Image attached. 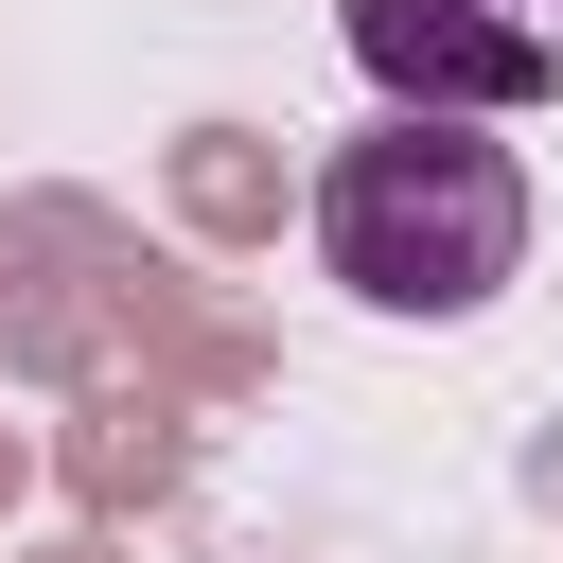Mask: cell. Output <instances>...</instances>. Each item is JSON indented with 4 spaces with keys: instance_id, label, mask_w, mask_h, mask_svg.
<instances>
[{
    "instance_id": "obj_3",
    "label": "cell",
    "mask_w": 563,
    "mask_h": 563,
    "mask_svg": "<svg viewBox=\"0 0 563 563\" xmlns=\"http://www.w3.org/2000/svg\"><path fill=\"white\" fill-rule=\"evenodd\" d=\"M528 18H545V35H563V0H528Z\"/></svg>"
},
{
    "instance_id": "obj_1",
    "label": "cell",
    "mask_w": 563,
    "mask_h": 563,
    "mask_svg": "<svg viewBox=\"0 0 563 563\" xmlns=\"http://www.w3.org/2000/svg\"><path fill=\"white\" fill-rule=\"evenodd\" d=\"M317 264L334 299L369 317H493L528 282V158L493 123H440V106H387L369 141L317 158Z\"/></svg>"
},
{
    "instance_id": "obj_2",
    "label": "cell",
    "mask_w": 563,
    "mask_h": 563,
    "mask_svg": "<svg viewBox=\"0 0 563 563\" xmlns=\"http://www.w3.org/2000/svg\"><path fill=\"white\" fill-rule=\"evenodd\" d=\"M334 35L387 106H440V123H528L563 88V35L528 0H334Z\"/></svg>"
}]
</instances>
